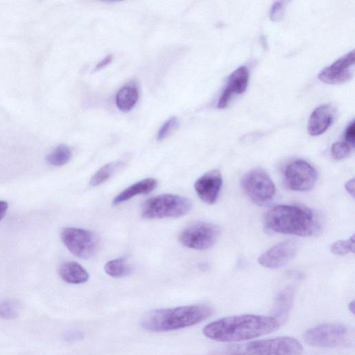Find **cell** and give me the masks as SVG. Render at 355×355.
I'll return each mask as SVG.
<instances>
[{
    "label": "cell",
    "instance_id": "cell-3",
    "mask_svg": "<svg viewBox=\"0 0 355 355\" xmlns=\"http://www.w3.org/2000/svg\"><path fill=\"white\" fill-rule=\"evenodd\" d=\"M213 311V309L207 304L155 309L143 316L141 326L151 332L178 330L201 322L208 318Z\"/></svg>",
    "mask_w": 355,
    "mask_h": 355
},
{
    "label": "cell",
    "instance_id": "cell-13",
    "mask_svg": "<svg viewBox=\"0 0 355 355\" xmlns=\"http://www.w3.org/2000/svg\"><path fill=\"white\" fill-rule=\"evenodd\" d=\"M223 184L220 172L214 169L200 177L194 184L199 198L205 203L211 205L217 200Z\"/></svg>",
    "mask_w": 355,
    "mask_h": 355
},
{
    "label": "cell",
    "instance_id": "cell-12",
    "mask_svg": "<svg viewBox=\"0 0 355 355\" xmlns=\"http://www.w3.org/2000/svg\"><path fill=\"white\" fill-rule=\"evenodd\" d=\"M296 252L297 245L294 241H282L261 254L258 258V262L265 268H280L293 259Z\"/></svg>",
    "mask_w": 355,
    "mask_h": 355
},
{
    "label": "cell",
    "instance_id": "cell-6",
    "mask_svg": "<svg viewBox=\"0 0 355 355\" xmlns=\"http://www.w3.org/2000/svg\"><path fill=\"white\" fill-rule=\"evenodd\" d=\"M349 338L348 327L340 323H324L306 330L304 340L309 345L331 348L343 345Z\"/></svg>",
    "mask_w": 355,
    "mask_h": 355
},
{
    "label": "cell",
    "instance_id": "cell-26",
    "mask_svg": "<svg viewBox=\"0 0 355 355\" xmlns=\"http://www.w3.org/2000/svg\"><path fill=\"white\" fill-rule=\"evenodd\" d=\"M350 152V146L344 141L334 143L331 148V153L336 160H340L346 157Z\"/></svg>",
    "mask_w": 355,
    "mask_h": 355
},
{
    "label": "cell",
    "instance_id": "cell-30",
    "mask_svg": "<svg viewBox=\"0 0 355 355\" xmlns=\"http://www.w3.org/2000/svg\"><path fill=\"white\" fill-rule=\"evenodd\" d=\"M354 179L349 180L345 185L347 191L352 196H354Z\"/></svg>",
    "mask_w": 355,
    "mask_h": 355
},
{
    "label": "cell",
    "instance_id": "cell-31",
    "mask_svg": "<svg viewBox=\"0 0 355 355\" xmlns=\"http://www.w3.org/2000/svg\"><path fill=\"white\" fill-rule=\"evenodd\" d=\"M8 205L5 201L0 200V220L4 217L7 211Z\"/></svg>",
    "mask_w": 355,
    "mask_h": 355
},
{
    "label": "cell",
    "instance_id": "cell-23",
    "mask_svg": "<svg viewBox=\"0 0 355 355\" xmlns=\"http://www.w3.org/2000/svg\"><path fill=\"white\" fill-rule=\"evenodd\" d=\"M354 236L348 239L347 240H340L334 242L330 246L331 252L339 256H343L349 252L354 253Z\"/></svg>",
    "mask_w": 355,
    "mask_h": 355
},
{
    "label": "cell",
    "instance_id": "cell-29",
    "mask_svg": "<svg viewBox=\"0 0 355 355\" xmlns=\"http://www.w3.org/2000/svg\"><path fill=\"white\" fill-rule=\"evenodd\" d=\"M112 60V55H107L104 59L101 60L95 67L94 71H98L107 66Z\"/></svg>",
    "mask_w": 355,
    "mask_h": 355
},
{
    "label": "cell",
    "instance_id": "cell-1",
    "mask_svg": "<svg viewBox=\"0 0 355 355\" xmlns=\"http://www.w3.org/2000/svg\"><path fill=\"white\" fill-rule=\"evenodd\" d=\"M280 327V320L273 316L244 314L229 316L207 324L203 334L218 342L247 340L272 333Z\"/></svg>",
    "mask_w": 355,
    "mask_h": 355
},
{
    "label": "cell",
    "instance_id": "cell-8",
    "mask_svg": "<svg viewBox=\"0 0 355 355\" xmlns=\"http://www.w3.org/2000/svg\"><path fill=\"white\" fill-rule=\"evenodd\" d=\"M61 239L67 249L75 256L88 259L93 257L99 246L96 235L89 230L66 227L62 230Z\"/></svg>",
    "mask_w": 355,
    "mask_h": 355
},
{
    "label": "cell",
    "instance_id": "cell-27",
    "mask_svg": "<svg viewBox=\"0 0 355 355\" xmlns=\"http://www.w3.org/2000/svg\"><path fill=\"white\" fill-rule=\"evenodd\" d=\"M286 1H275L270 10V18L272 21H279L284 12Z\"/></svg>",
    "mask_w": 355,
    "mask_h": 355
},
{
    "label": "cell",
    "instance_id": "cell-5",
    "mask_svg": "<svg viewBox=\"0 0 355 355\" xmlns=\"http://www.w3.org/2000/svg\"><path fill=\"white\" fill-rule=\"evenodd\" d=\"M191 201L174 194H162L146 200L142 205L141 216L144 218H178L187 214L191 209Z\"/></svg>",
    "mask_w": 355,
    "mask_h": 355
},
{
    "label": "cell",
    "instance_id": "cell-10",
    "mask_svg": "<svg viewBox=\"0 0 355 355\" xmlns=\"http://www.w3.org/2000/svg\"><path fill=\"white\" fill-rule=\"evenodd\" d=\"M318 178L315 169L307 162L302 159L292 161L284 171V181L286 187L293 191H305L311 190Z\"/></svg>",
    "mask_w": 355,
    "mask_h": 355
},
{
    "label": "cell",
    "instance_id": "cell-16",
    "mask_svg": "<svg viewBox=\"0 0 355 355\" xmlns=\"http://www.w3.org/2000/svg\"><path fill=\"white\" fill-rule=\"evenodd\" d=\"M157 185V181L155 178H146L140 180L118 194L113 200L114 205L125 202L135 196L148 194L153 191Z\"/></svg>",
    "mask_w": 355,
    "mask_h": 355
},
{
    "label": "cell",
    "instance_id": "cell-28",
    "mask_svg": "<svg viewBox=\"0 0 355 355\" xmlns=\"http://www.w3.org/2000/svg\"><path fill=\"white\" fill-rule=\"evenodd\" d=\"M345 139L346 140V143H347L349 146H354L355 141V124L354 121H352L345 132Z\"/></svg>",
    "mask_w": 355,
    "mask_h": 355
},
{
    "label": "cell",
    "instance_id": "cell-22",
    "mask_svg": "<svg viewBox=\"0 0 355 355\" xmlns=\"http://www.w3.org/2000/svg\"><path fill=\"white\" fill-rule=\"evenodd\" d=\"M71 149L64 144L55 148L46 157L47 162L54 166H60L67 164L71 159Z\"/></svg>",
    "mask_w": 355,
    "mask_h": 355
},
{
    "label": "cell",
    "instance_id": "cell-9",
    "mask_svg": "<svg viewBox=\"0 0 355 355\" xmlns=\"http://www.w3.org/2000/svg\"><path fill=\"white\" fill-rule=\"evenodd\" d=\"M220 228L207 222H196L182 231L179 236L180 243L189 248L203 250L214 245L219 234Z\"/></svg>",
    "mask_w": 355,
    "mask_h": 355
},
{
    "label": "cell",
    "instance_id": "cell-7",
    "mask_svg": "<svg viewBox=\"0 0 355 355\" xmlns=\"http://www.w3.org/2000/svg\"><path fill=\"white\" fill-rule=\"evenodd\" d=\"M241 188L249 199L259 205L268 203L275 194L273 182L262 169H253L245 174Z\"/></svg>",
    "mask_w": 355,
    "mask_h": 355
},
{
    "label": "cell",
    "instance_id": "cell-2",
    "mask_svg": "<svg viewBox=\"0 0 355 355\" xmlns=\"http://www.w3.org/2000/svg\"><path fill=\"white\" fill-rule=\"evenodd\" d=\"M265 225L270 230L286 234L310 236L320 228L315 214L310 209L287 205L271 207L265 214Z\"/></svg>",
    "mask_w": 355,
    "mask_h": 355
},
{
    "label": "cell",
    "instance_id": "cell-20",
    "mask_svg": "<svg viewBox=\"0 0 355 355\" xmlns=\"http://www.w3.org/2000/svg\"><path fill=\"white\" fill-rule=\"evenodd\" d=\"M123 165L122 162L108 163L98 169L89 181L91 186H98L106 182Z\"/></svg>",
    "mask_w": 355,
    "mask_h": 355
},
{
    "label": "cell",
    "instance_id": "cell-4",
    "mask_svg": "<svg viewBox=\"0 0 355 355\" xmlns=\"http://www.w3.org/2000/svg\"><path fill=\"white\" fill-rule=\"evenodd\" d=\"M303 347L295 338L279 336L218 348L209 355H302Z\"/></svg>",
    "mask_w": 355,
    "mask_h": 355
},
{
    "label": "cell",
    "instance_id": "cell-17",
    "mask_svg": "<svg viewBox=\"0 0 355 355\" xmlns=\"http://www.w3.org/2000/svg\"><path fill=\"white\" fill-rule=\"evenodd\" d=\"M59 275L65 282L73 284L85 283L89 277L87 271L75 261L62 264L59 268Z\"/></svg>",
    "mask_w": 355,
    "mask_h": 355
},
{
    "label": "cell",
    "instance_id": "cell-15",
    "mask_svg": "<svg viewBox=\"0 0 355 355\" xmlns=\"http://www.w3.org/2000/svg\"><path fill=\"white\" fill-rule=\"evenodd\" d=\"M334 110L330 105L316 107L311 114L307 124L310 135L317 136L324 132L333 122Z\"/></svg>",
    "mask_w": 355,
    "mask_h": 355
},
{
    "label": "cell",
    "instance_id": "cell-21",
    "mask_svg": "<svg viewBox=\"0 0 355 355\" xmlns=\"http://www.w3.org/2000/svg\"><path fill=\"white\" fill-rule=\"evenodd\" d=\"M105 272L112 277H122L131 273L132 268L123 259H112L107 262L104 266Z\"/></svg>",
    "mask_w": 355,
    "mask_h": 355
},
{
    "label": "cell",
    "instance_id": "cell-18",
    "mask_svg": "<svg viewBox=\"0 0 355 355\" xmlns=\"http://www.w3.org/2000/svg\"><path fill=\"white\" fill-rule=\"evenodd\" d=\"M139 98L137 89L131 85L121 87L116 93L115 102L117 107L122 112H128L135 105Z\"/></svg>",
    "mask_w": 355,
    "mask_h": 355
},
{
    "label": "cell",
    "instance_id": "cell-25",
    "mask_svg": "<svg viewBox=\"0 0 355 355\" xmlns=\"http://www.w3.org/2000/svg\"><path fill=\"white\" fill-rule=\"evenodd\" d=\"M178 125L179 121L176 117L173 116L168 119L159 128L157 132V139L158 141H162L166 138L175 129L178 127Z\"/></svg>",
    "mask_w": 355,
    "mask_h": 355
},
{
    "label": "cell",
    "instance_id": "cell-14",
    "mask_svg": "<svg viewBox=\"0 0 355 355\" xmlns=\"http://www.w3.org/2000/svg\"><path fill=\"white\" fill-rule=\"evenodd\" d=\"M249 70L245 66H241L234 71L230 76L227 84L219 97L217 107L225 108L232 97L243 93L248 85Z\"/></svg>",
    "mask_w": 355,
    "mask_h": 355
},
{
    "label": "cell",
    "instance_id": "cell-32",
    "mask_svg": "<svg viewBox=\"0 0 355 355\" xmlns=\"http://www.w3.org/2000/svg\"><path fill=\"white\" fill-rule=\"evenodd\" d=\"M349 311L354 313V302L352 301L349 304Z\"/></svg>",
    "mask_w": 355,
    "mask_h": 355
},
{
    "label": "cell",
    "instance_id": "cell-11",
    "mask_svg": "<svg viewBox=\"0 0 355 355\" xmlns=\"http://www.w3.org/2000/svg\"><path fill=\"white\" fill-rule=\"evenodd\" d=\"M354 65V51L352 50L323 69L318 78L320 81L329 85L344 83L352 78Z\"/></svg>",
    "mask_w": 355,
    "mask_h": 355
},
{
    "label": "cell",
    "instance_id": "cell-19",
    "mask_svg": "<svg viewBox=\"0 0 355 355\" xmlns=\"http://www.w3.org/2000/svg\"><path fill=\"white\" fill-rule=\"evenodd\" d=\"M294 298V290L292 287L284 288L278 293L275 299L273 312L279 318L286 317L291 309Z\"/></svg>",
    "mask_w": 355,
    "mask_h": 355
},
{
    "label": "cell",
    "instance_id": "cell-24",
    "mask_svg": "<svg viewBox=\"0 0 355 355\" xmlns=\"http://www.w3.org/2000/svg\"><path fill=\"white\" fill-rule=\"evenodd\" d=\"M18 308L15 302L6 300L0 304V317L6 319H15L18 315Z\"/></svg>",
    "mask_w": 355,
    "mask_h": 355
}]
</instances>
